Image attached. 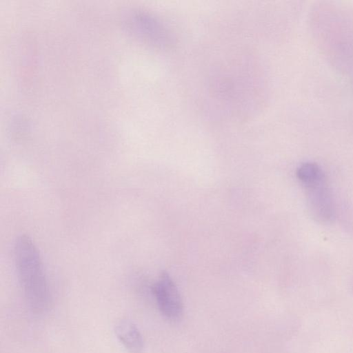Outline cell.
Instances as JSON below:
<instances>
[{"instance_id": "277c9868", "label": "cell", "mask_w": 353, "mask_h": 353, "mask_svg": "<svg viewBox=\"0 0 353 353\" xmlns=\"http://www.w3.org/2000/svg\"><path fill=\"white\" fill-rule=\"evenodd\" d=\"M114 332L119 341L130 352L141 353L143 351V336L137 325L131 321H119L114 325Z\"/></svg>"}, {"instance_id": "7a4b0ae2", "label": "cell", "mask_w": 353, "mask_h": 353, "mask_svg": "<svg viewBox=\"0 0 353 353\" xmlns=\"http://www.w3.org/2000/svg\"><path fill=\"white\" fill-rule=\"evenodd\" d=\"M296 176L303 186L309 210L321 223H330L335 217L332 194L322 168L313 162H305L296 170Z\"/></svg>"}, {"instance_id": "6da1fadb", "label": "cell", "mask_w": 353, "mask_h": 353, "mask_svg": "<svg viewBox=\"0 0 353 353\" xmlns=\"http://www.w3.org/2000/svg\"><path fill=\"white\" fill-rule=\"evenodd\" d=\"M17 276L30 310L43 314L49 308L51 296L39 252L30 237L19 236L14 244Z\"/></svg>"}, {"instance_id": "3957f363", "label": "cell", "mask_w": 353, "mask_h": 353, "mask_svg": "<svg viewBox=\"0 0 353 353\" xmlns=\"http://www.w3.org/2000/svg\"><path fill=\"white\" fill-rule=\"evenodd\" d=\"M158 308L170 321H177L183 313V304L179 291L169 274L163 272L152 287Z\"/></svg>"}]
</instances>
